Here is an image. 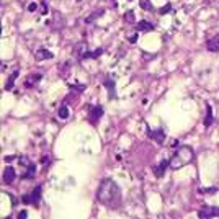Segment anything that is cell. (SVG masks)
<instances>
[{"label":"cell","mask_w":219,"mask_h":219,"mask_svg":"<svg viewBox=\"0 0 219 219\" xmlns=\"http://www.w3.org/2000/svg\"><path fill=\"white\" fill-rule=\"evenodd\" d=\"M97 198L100 203H103L108 208H118L120 201H121V193H120V186L115 183L113 180L105 178L98 186L97 191Z\"/></svg>","instance_id":"6da1fadb"},{"label":"cell","mask_w":219,"mask_h":219,"mask_svg":"<svg viewBox=\"0 0 219 219\" xmlns=\"http://www.w3.org/2000/svg\"><path fill=\"white\" fill-rule=\"evenodd\" d=\"M191 159H193V149L190 147V145H181V147L177 150V154L173 155V159L170 160V167L173 170L181 169V167L186 165Z\"/></svg>","instance_id":"7a4b0ae2"},{"label":"cell","mask_w":219,"mask_h":219,"mask_svg":"<svg viewBox=\"0 0 219 219\" xmlns=\"http://www.w3.org/2000/svg\"><path fill=\"white\" fill-rule=\"evenodd\" d=\"M200 217L206 219V217H211V216H219V209L217 208H213V206H203V209L198 213Z\"/></svg>","instance_id":"3957f363"},{"label":"cell","mask_w":219,"mask_h":219,"mask_svg":"<svg viewBox=\"0 0 219 219\" xmlns=\"http://www.w3.org/2000/svg\"><path fill=\"white\" fill-rule=\"evenodd\" d=\"M149 136L152 137V139H155L157 144H164V141H165V131H164L162 128L149 131Z\"/></svg>","instance_id":"277c9868"},{"label":"cell","mask_w":219,"mask_h":219,"mask_svg":"<svg viewBox=\"0 0 219 219\" xmlns=\"http://www.w3.org/2000/svg\"><path fill=\"white\" fill-rule=\"evenodd\" d=\"M75 56L79 57V59H84V57H87V54H89V51H87V44L85 43H80V44L75 46Z\"/></svg>","instance_id":"5b68a950"},{"label":"cell","mask_w":219,"mask_h":219,"mask_svg":"<svg viewBox=\"0 0 219 219\" xmlns=\"http://www.w3.org/2000/svg\"><path fill=\"white\" fill-rule=\"evenodd\" d=\"M101 115H103V108H101V106L92 108V111H90V121H92V123H97V121L101 118Z\"/></svg>","instance_id":"8992f818"},{"label":"cell","mask_w":219,"mask_h":219,"mask_svg":"<svg viewBox=\"0 0 219 219\" xmlns=\"http://www.w3.org/2000/svg\"><path fill=\"white\" fill-rule=\"evenodd\" d=\"M13 180H15V169L13 167H7L3 172V181L5 183H12Z\"/></svg>","instance_id":"52a82bcc"},{"label":"cell","mask_w":219,"mask_h":219,"mask_svg":"<svg viewBox=\"0 0 219 219\" xmlns=\"http://www.w3.org/2000/svg\"><path fill=\"white\" fill-rule=\"evenodd\" d=\"M169 165H170L169 160H162V162H160L155 169H154V172H155L157 177H164V173H165V170H167V167H169Z\"/></svg>","instance_id":"ba28073f"},{"label":"cell","mask_w":219,"mask_h":219,"mask_svg":"<svg viewBox=\"0 0 219 219\" xmlns=\"http://www.w3.org/2000/svg\"><path fill=\"white\" fill-rule=\"evenodd\" d=\"M136 28H137V31H152L154 30V25H150L149 21L142 20V21H139V23L136 25Z\"/></svg>","instance_id":"9c48e42d"},{"label":"cell","mask_w":219,"mask_h":219,"mask_svg":"<svg viewBox=\"0 0 219 219\" xmlns=\"http://www.w3.org/2000/svg\"><path fill=\"white\" fill-rule=\"evenodd\" d=\"M26 169L28 170H26V173H23V178H33L34 175H36V165L34 164H30Z\"/></svg>","instance_id":"30bf717a"},{"label":"cell","mask_w":219,"mask_h":219,"mask_svg":"<svg viewBox=\"0 0 219 219\" xmlns=\"http://www.w3.org/2000/svg\"><path fill=\"white\" fill-rule=\"evenodd\" d=\"M17 77H18V70H15L13 74L10 75V79H8V82L5 84V90H12L13 89V84H15V80H17Z\"/></svg>","instance_id":"8fae6325"},{"label":"cell","mask_w":219,"mask_h":219,"mask_svg":"<svg viewBox=\"0 0 219 219\" xmlns=\"http://www.w3.org/2000/svg\"><path fill=\"white\" fill-rule=\"evenodd\" d=\"M30 195H31V203L36 204V203L39 201V198H41V186H36L34 191H31Z\"/></svg>","instance_id":"7c38bea8"},{"label":"cell","mask_w":219,"mask_h":219,"mask_svg":"<svg viewBox=\"0 0 219 219\" xmlns=\"http://www.w3.org/2000/svg\"><path fill=\"white\" fill-rule=\"evenodd\" d=\"M213 123V109L209 105H206V120H204V126H211Z\"/></svg>","instance_id":"4fadbf2b"},{"label":"cell","mask_w":219,"mask_h":219,"mask_svg":"<svg viewBox=\"0 0 219 219\" xmlns=\"http://www.w3.org/2000/svg\"><path fill=\"white\" fill-rule=\"evenodd\" d=\"M36 57H38V59H43V57H48V59H51L53 54H51L49 51H46V49H39L38 53H36Z\"/></svg>","instance_id":"5bb4252c"},{"label":"cell","mask_w":219,"mask_h":219,"mask_svg":"<svg viewBox=\"0 0 219 219\" xmlns=\"http://www.w3.org/2000/svg\"><path fill=\"white\" fill-rule=\"evenodd\" d=\"M101 15H103V10H100V12H95V13H92L90 17H87V18H85V23H92L93 20H97V18H98V17H101Z\"/></svg>","instance_id":"9a60e30c"},{"label":"cell","mask_w":219,"mask_h":219,"mask_svg":"<svg viewBox=\"0 0 219 219\" xmlns=\"http://www.w3.org/2000/svg\"><path fill=\"white\" fill-rule=\"evenodd\" d=\"M141 8L142 10H145V12H150L152 8H154V7H152V3H150V0H141Z\"/></svg>","instance_id":"2e32d148"},{"label":"cell","mask_w":219,"mask_h":219,"mask_svg":"<svg viewBox=\"0 0 219 219\" xmlns=\"http://www.w3.org/2000/svg\"><path fill=\"white\" fill-rule=\"evenodd\" d=\"M57 115H59L61 120H65V118L69 116V108H67V106H61L59 111H57Z\"/></svg>","instance_id":"e0dca14e"},{"label":"cell","mask_w":219,"mask_h":219,"mask_svg":"<svg viewBox=\"0 0 219 219\" xmlns=\"http://www.w3.org/2000/svg\"><path fill=\"white\" fill-rule=\"evenodd\" d=\"M105 85H106V89H108V92H109V95H113L115 97V82L113 80H105Z\"/></svg>","instance_id":"ac0fdd59"},{"label":"cell","mask_w":219,"mask_h":219,"mask_svg":"<svg viewBox=\"0 0 219 219\" xmlns=\"http://www.w3.org/2000/svg\"><path fill=\"white\" fill-rule=\"evenodd\" d=\"M38 80H41V74H34V75H31L30 79L26 80V87H30L31 84H34V82H38Z\"/></svg>","instance_id":"d6986e66"},{"label":"cell","mask_w":219,"mask_h":219,"mask_svg":"<svg viewBox=\"0 0 219 219\" xmlns=\"http://www.w3.org/2000/svg\"><path fill=\"white\" fill-rule=\"evenodd\" d=\"M125 21H128V23H134V12L129 10L125 13Z\"/></svg>","instance_id":"ffe728a7"},{"label":"cell","mask_w":219,"mask_h":219,"mask_svg":"<svg viewBox=\"0 0 219 219\" xmlns=\"http://www.w3.org/2000/svg\"><path fill=\"white\" fill-rule=\"evenodd\" d=\"M101 54H103V49L98 48L97 51H93V53H89V54H87V57H92V59H95V57H98V56H101Z\"/></svg>","instance_id":"44dd1931"},{"label":"cell","mask_w":219,"mask_h":219,"mask_svg":"<svg viewBox=\"0 0 219 219\" xmlns=\"http://www.w3.org/2000/svg\"><path fill=\"white\" fill-rule=\"evenodd\" d=\"M170 10H172V5H170V3H167L165 7H162V8L159 10V13H160V15H167V13H169Z\"/></svg>","instance_id":"7402d4cb"},{"label":"cell","mask_w":219,"mask_h":219,"mask_svg":"<svg viewBox=\"0 0 219 219\" xmlns=\"http://www.w3.org/2000/svg\"><path fill=\"white\" fill-rule=\"evenodd\" d=\"M36 10H38V3H36V2H33V3H30V5H28V12H36Z\"/></svg>","instance_id":"603a6c76"},{"label":"cell","mask_w":219,"mask_h":219,"mask_svg":"<svg viewBox=\"0 0 219 219\" xmlns=\"http://www.w3.org/2000/svg\"><path fill=\"white\" fill-rule=\"evenodd\" d=\"M21 201L23 203H31V195H25L23 198H21Z\"/></svg>","instance_id":"cb8c5ba5"},{"label":"cell","mask_w":219,"mask_h":219,"mask_svg":"<svg viewBox=\"0 0 219 219\" xmlns=\"http://www.w3.org/2000/svg\"><path fill=\"white\" fill-rule=\"evenodd\" d=\"M136 36H137L136 33H134V34H131V36H129V38H128V39H129V43H136V39H137V38H136Z\"/></svg>","instance_id":"d4e9b609"},{"label":"cell","mask_w":219,"mask_h":219,"mask_svg":"<svg viewBox=\"0 0 219 219\" xmlns=\"http://www.w3.org/2000/svg\"><path fill=\"white\" fill-rule=\"evenodd\" d=\"M211 41H213L216 46H219V34H216V36H214V39H211Z\"/></svg>","instance_id":"484cf974"},{"label":"cell","mask_w":219,"mask_h":219,"mask_svg":"<svg viewBox=\"0 0 219 219\" xmlns=\"http://www.w3.org/2000/svg\"><path fill=\"white\" fill-rule=\"evenodd\" d=\"M28 216V213H26V211H21V213L18 214V217H26Z\"/></svg>","instance_id":"4316f807"},{"label":"cell","mask_w":219,"mask_h":219,"mask_svg":"<svg viewBox=\"0 0 219 219\" xmlns=\"http://www.w3.org/2000/svg\"><path fill=\"white\" fill-rule=\"evenodd\" d=\"M77 2H80V0H77Z\"/></svg>","instance_id":"83f0119b"}]
</instances>
